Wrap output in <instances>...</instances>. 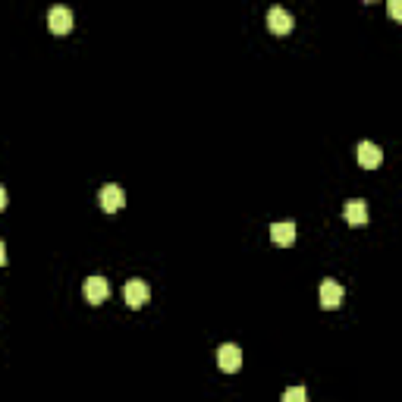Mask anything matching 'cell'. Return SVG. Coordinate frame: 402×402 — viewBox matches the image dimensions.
Returning <instances> with one entry per match:
<instances>
[{"label":"cell","instance_id":"obj_1","mask_svg":"<svg viewBox=\"0 0 402 402\" xmlns=\"http://www.w3.org/2000/svg\"><path fill=\"white\" fill-rule=\"evenodd\" d=\"M98 205H101V211L104 214H116L120 211V208L126 205V192L120 189V185H104L101 192H98Z\"/></svg>","mask_w":402,"mask_h":402},{"label":"cell","instance_id":"obj_2","mask_svg":"<svg viewBox=\"0 0 402 402\" xmlns=\"http://www.w3.org/2000/svg\"><path fill=\"white\" fill-rule=\"evenodd\" d=\"M82 293H85V302H89V305H101V302H107V295H110L107 277H101V273L89 277L85 280V286H82Z\"/></svg>","mask_w":402,"mask_h":402},{"label":"cell","instance_id":"obj_3","mask_svg":"<svg viewBox=\"0 0 402 402\" xmlns=\"http://www.w3.org/2000/svg\"><path fill=\"white\" fill-rule=\"evenodd\" d=\"M217 365H220V371H226V374H236V371L242 368V352H239V346L223 342V346L217 349Z\"/></svg>","mask_w":402,"mask_h":402},{"label":"cell","instance_id":"obj_4","mask_svg":"<svg viewBox=\"0 0 402 402\" xmlns=\"http://www.w3.org/2000/svg\"><path fill=\"white\" fill-rule=\"evenodd\" d=\"M48 28L54 35H69V32H73V10H69V7H51Z\"/></svg>","mask_w":402,"mask_h":402},{"label":"cell","instance_id":"obj_5","mask_svg":"<svg viewBox=\"0 0 402 402\" xmlns=\"http://www.w3.org/2000/svg\"><path fill=\"white\" fill-rule=\"evenodd\" d=\"M148 299H151V289H148V283H142V280H129V283L123 286V302L129 308H142Z\"/></svg>","mask_w":402,"mask_h":402},{"label":"cell","instance_id":"obj_6","mask_svg":"<svg viewBox=\"0 0 402 402\" xmlns=\"http://www.w3.org/2000/svg\"><path fill=\"white\" fill-rule=\"evenodd\" d=\"M342 305V286L336 280H324L320 283V308L324 311H334V308Z\"/></svg>","mask_w":402,"mask_h":402},{"label":"cell","instance_id":"obj_7","mask_svg":"<svg viewBox=\"0 0 402 402\" xmlns=\"http://www.w3.org/2000/svg\"><path fill=\"white\" fill-rule=\"evenodd\" d=\"M381 164H383V151H381V145H374V142H361V145H358V167H365V170H377Z\"/></svg>","mask_w":402,"mask_h":402},{"label":"cell","instance_id":"obj_8","mask_svg":"<svg viewBox=\"0 0 402 402\" xmlns=\"http://www.w3.org/2000/svg\"><path fill=\"white\" fill-rule=\"evenodd\" d=\"M267 28H271L273 35H289L293 32V16L283 7H271V13H267Z\"/></svg>","mask_w":402,"mask_h":402},{"label":"cell","instance_id":"obj_9","mask_svg":"<svg viewBox=\"0 0 402 402\" xmlns=\"http://www.w3.org/2000/svg\"><path fill=\"white\" fill-rule=\"evenodd\" d=\"M342 217H346L349 226H365L368 223V205H365L361 198H352V201H346V208H342Z\"/></svg>","mask_w":402,"mask_h":402},{"label":"cell","instance_id":"obj_10","mask_svg":"<svg viewBox=\"0 0 402 402\" xmlns=\"http://www.w3.org/2000/svg\"><path fill=\"white\" fill-rule=\"evenodd\" d=\"M271 239H273V246H293L295 242V223H289V220H283V223H273L271 226Z\"/></svg>","mask_w":402,"mask_h":402},{"label":"cell","instance_id":"obj_11","mask_svg":"<svg viewBox=\"0 0 402 402\" xmlns=\"http://www.w3.org/2000/svg\"><path fill=\"white\" fill-rule=\"evenodd\" d=\"M305 399H308L305 387H289L286 393H283V402H305Z\"/></svg>","mask_w":402,"mask_h":402},{"label":"cell","instance_id":"obj_12","mask_svg":"<svg viewBox=\"0 0 402 402\" xmlns=\"http://www.w3.org/2000/svg\"><path fill=\"white\" fill-rule=\"evenodd\" d=\"M390 16H393V19H402V0H390Z\"/></svg>","mask_w":402,"mask_h":402},{"label":"cell","instance_id":"obj_13","mask_svg":"<svg viewBox=\"0 0 402 402\" xmlns=\"http://www.w3.org/2000/svg\"><path fill=\"white\" fill-rule=\"evenodd\" d=\"M3 208H7V189L0 185V211H3Z\"/></svg>","mask_w":402,"mask_h":402},{"label":"cell","instance_id":"obj_14","mask_svg":"<svg viewBox=\"0 0 402 402\" xmlns=\"http://www.w3.org/2000/svg\"><path fill=\"white\" fill-rule=\"evenodd\" d=\"M7 264V246H3V242H0V267Z\"/></svg>","mask_w":402,"mask_h":402},{"label":"cell","instance_id":"obj_15","mask_svg":"<svg viewBox=\"0 0 402 402\" xmlns=\"http://www.w3.org/2000/svg\"><path fill=\"white\" fill-rule=\"evenodd\" d=\"M365 3H377V0H365Z\"/></svg>","mask_w":402,"mask_h":402}]
</instances>
